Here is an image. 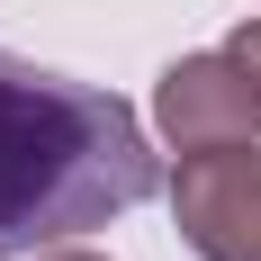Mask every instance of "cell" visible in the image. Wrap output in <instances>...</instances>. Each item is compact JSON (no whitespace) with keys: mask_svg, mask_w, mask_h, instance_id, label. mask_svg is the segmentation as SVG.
Segmentation results:
<instances>
[{"mask_svg":"<svg viewBox=\"0 0 261 261\" xmlns=\"http://www.w3.org/2000/svg\"><path fill=\"white\" fill-rule=\"evenodd\" d=\"M162 189V153L117 90L0 54V252L36 261L144 207Z\"/></svg>","mask_w":261,"mask_h":261,"instance_id":"cell-1","label":"cell"},{"mask_svg":"<svg viewBox=\"0 0 261 261\" xmlns=\"http://www.w3.org/2000/svg\"><path fill=\"white\" fill-rule=\"evenodd\" d=\"M171 225H180V243L198 261H261V144L180 153Z\"/></svg>","mask_w":261,"mask_h":261,"instance_id":"cell-2","label":"cell"},{"mask_svg":"<svg viewBox=\"0 0 261 261\" xmlns=\"http://www.w3.org/2000/svg\"><path fill=\"white\" fill-rule=\"evenodd\" d=\"M153 126L171 153H216V144H261V81L225 45L180 54L153 81Z\"/></svg>","mask_w":261,"mask_h":261,"instance_id":"cell-3","label":"cell"},{"mask_svg":"<svg viewBox=\"0 0 261 261\" xmlns=\"http://www.w3.org/2000/svg\"><path fill=\"white\" fill-rule=\"evenodd\" d=\"M225 54H234L243 72H252V81H261V18H243V27H234V36H225Z\"/></svg>","mask_w":261,"mask_h":261,"instance_id":"cell-4","label":"cell"},{"mask_svg":"<svg viewBox=\"0 0 261 261\" xmlns=\"http://www.w3.org/2000/svg\"><path fill=\"white\" fill-rule=\"evenodd\" d=\"M36 261H99L90 243H54V252H36Z\"/></svg>","mask_w":261,"mask_h":261,"instance_id":"cell-5","label":"cell"}]
</instances>
